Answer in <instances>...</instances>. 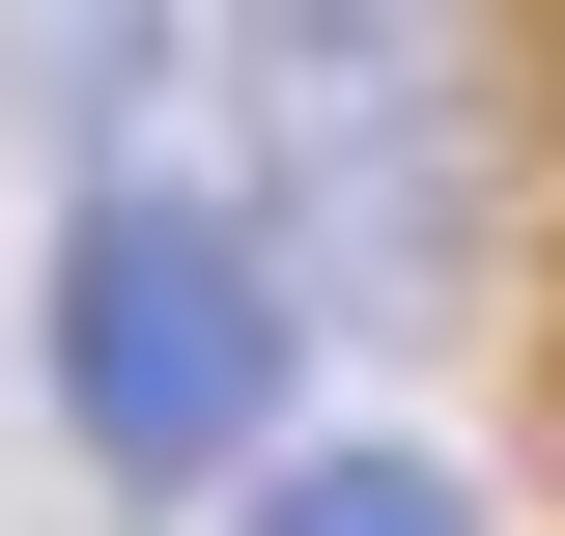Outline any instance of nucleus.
Returning a JSON list of instances; mask_svg holds the SVG:
<instances>
[{"label": "nucleus", "instance_id": "f257e3e1", "mask_svg": "<svg viewBox=\"0 0 565 536\" xmlns=\"http://www.w3.org/2000/svg\"><path fill=\"white\" fill-rule=\"evenodd\" d=\"M57 424H85L114 480L255 452V424H282V255L199 226V199H85V226H57Z\"/></svg>", "mask_w": 565, "mask_h": 536}, {"label": "nucleus", "instance_id": "7ed1b4c3", "mask_svg": "<svg viewBox=\"0 0 565 536\" xmlns=\"http://www.w3.org/2000/svg\"><path fill=\"white\" fill-rule=\"evenodd\" d=\"M255 536H481V508H452V480H424V452H311V480H282Z\"/></svg>", "mask_w": 565, "mask_h": 536}, {"label": "nucleus", "instance_id": "f03ea898", "mask_svg": "<svg viewBox=\"0 0 565 536\" xmlns=\"http://www.w3.org/2000/svg\"><path fill=\"white\" fill-rule=\"evenodd\" d=\"M255 170L340 226V282H452V226H481L452 29L424 0H255Z\"/></svg>", "mask_w": 565, "mask_h": 536}]
</instances>
